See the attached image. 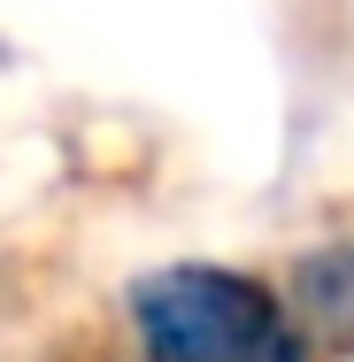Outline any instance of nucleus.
Masks as SVG:
<instances>
[{
	"label": "nucleus",
	"mask_w": 354,
	"mask_h": 362,
	"mask_svg": "<svg viewBox=\"0 0 354 362\" xmlns=\"http://www.w3.org/2000/svg\"><path fill=\"white\" fill-rule=\"evenodd\" d=\"M139 362H308L293 300L231 262H162L131 286Z\"/></svg>",
	"instance_id": "1"
},
{
	"label": "nucleus",
	"mask_w": 354,
	"mask_h": 362,
	"mask_svg": "<svg viewBox=\"0 0 354 362\" xmlns=\"http://www.w3.org/2000/svg\"><path fill=\"white\" fill-rule=\"evenodd\" d=\"M293 316L324 347L354 355V247H316L293 262Z\"/></svg>",
	"instance_id": "2"
}]
</instances>
